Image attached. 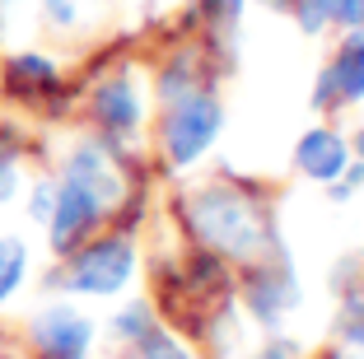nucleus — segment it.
I'll list each match as a JSON object with an SVG mask.
<instances>
[{
    "label": "nucleus",
    "instance_id": "2eb2a0df",
    "mask_svg": "<svg viewBox=\"0 0 364 359\" xmlns=\"http://www.w3.org/2000/svg\"><path fill=\"white\" fill-rule=\"evenodd\" d=\"M145 331H150V308H145V304L127 308V313L117 317V336H127V341H140Z\"/></svg>",
    "mask_w": 364,
    "mask_h": 359
},
{
    "label": "nucleus",
    "instance_id": "ddd939ff",
    "mask_svg": "<svg viewBox=\"0 0 364 359\" xmlns=\"http://www.w3.org/2000/svg\"><path fill=\"white\" fill-rule=\"evenodd\" d=\"M136 345H140V359H192L187 350L178 345V341L168 336V331H159V327H150L145 336L136 341Z\"/></svg>",
    "mask_w": 364,
    "mask_h": 359
},
{
    "label": "nucleus",
    "instance_id": "9b49d317",
    "mask_svg": "<svg viewBox=\"0 0 364 359\" xmlns=\"http://www.w3.org/2000/svg\"><path fill=\"white\" fill-rule=\"evenodd\" d=\"M332 19L350 23V28H364V0H299L304 33H322Z\"/></svg>",
    "mask_w": 364,
    "mask_h": 359
},
{
    "label": "nucleus",
    "instance_id": "0eeeda50",
    "mask_svg": "<svg viewBox=\"0 0 364 359\" xmlns=\"http://www.w3.org/2000/svg\"><path fill=\"white\" fill-rule=\"evenodd\" d=\"M294 164H299V173L313 178V182H336L346 173V164H350V149H346V140L336 136V131L318 127V131H309V136L299 140Z\"/></svg>",
    "mask_w": 364,
    "mask_h": 359
},
{
    "label": "nucleus",
    "instance_id": "5701e85b",
    "mask_svg": "<svg viewBox=\"0 0 364 359\" xmlns=\"http://www.w3.org/2000/svg\"><path fill=\"white\" fill-rule=\"evenodd\" d=\"M346 359H350V355H346Z\"/></svg>",
    "mask_w": 364,
    "mask_h": 359
},
{
    "label": "nucleus",
    "instance_id": "f03ea898",
    "mask_svg": "<svg viewBox=\"0 0 364 359\" xmlns=\"http://www.w3.org/2000/svg\"><path fill=\"white\" fill-rule=\"evenodd\" d=\"M220 122H225V112H220V103L210 94H201V89L182 94L164 117V154H168V164H178V168L196 164L215 145Z\"/></svg>",
    "mask_w": 364,
    "mask_h": 359
},
{
    "label": "nucleus",
    "instance_id": "9d476101",
    "mask_svg": "<svg viewBox=\"0 0 364 359\" xmlns=\"http://www.w3.org/2000/svg\"><path fill=\"white\" fill-rule=\"evenodd\" d=\"M294 299H299V294H294V280H289V275H276V271L257 275L252 289H247V304H252V313H257L262 322H276Z\"/></svg>",
    "mask_w": 364,
    "mask_h": 359
},
{
    "label": "nucleus",
    "instance_id": "aec40b11",
    "mask_svg": "<svg viewBox=\"0 0 364 359\" xmlns=\"http://www.w3.org/2000/svg\"><path fill=\"white\" fill-rule=\"evenodd\" d=\"M47 10H52L56 23H70V5H65V0H47Z\"/></svg>",
    "mask_w": 364,
    "mask_h": 359
},
{
    "label": "nucleus",
    "instance_id": "6e6552de",
    "mask_svg": "<svg viewBox=\"0 0 364 359\" xmlns=\"http://www.w3.org/2000/svg\"><path fill=\"white\" fill-rule=\"evenodd\" d=\"M65 178H75L80 187H89L103 205H112L122 196V178H117V168L107 164V154L98 145H80L75 154H70V164H65Z\"/></svg>",
    "mask_w": 364,
    "mask_h": 359
},
{
    "label": "nucleus",
    "instance_id": "1a4fd4ad",
    "mask_svg": "<svg viewBox=\"0 0 364 359\" xmlns=\"http://www.w3.org/2000/svg\"><path fill=\"white\" fill-rule=\"evenodd\" d=\"M94 117L103 122L107 131H136V122H140V98H136V89L127 85V80H107L103 89L94 94Z\"/></svg>",
    "mask_w": 364,
    "mask_h": 359
},
{
    "label": "nucleus",
    "instance_id": "6ab92c4d",
    "mask_svg": "<svg viewBox=\"0 0 364 359\" xmlns=\"http://www.w3.org/2000/svg\"><path fill=\"white\" fill-rule=\"evenodd\" d=\"M14 187H19V178H14V164H10V159H0V201H10Z\"/></svg>",
    "mask_w": 364,
    "mask_h": 359
},
{
    "label": "nucleus",
    "instance_id": "39448f33",
    "mask_svg": "<svg viewBox=\"0 0 364 359\" xmlns=\"http://www.w3.org/2000/svg\"><path fill=\"white\" fill-rule=\"evenodd\" d=\"M89 341H94V327L75 308H47L33 322V345L43 359H85Z\"/></svg>",
    "mask_w": 364,
    "mask_h": 359
},
{
    "label": "nucleus",
    "instance_id": "20e7f679",
    "mask_svg": "<svg viewBox=\"0 0 364 359\" xmlns=\"http://www.w3.org/2000/svg\"><path fill=\"white\" fill-rule=\"evenodd\" d=\"M103 210L107 205L98 201L94 191L80 187L75 178H65L61 191H56V201H52V215H47V224H52V247L56 252H75V247L85 243V233L103 220Z\"/></svg>",
    "mask_w": 364,
    "mask_h": 359
},
{
    "label": "nucleus",
    "instance_id": "f3484780",
    "mask_svg": "<svg viewBox=\"0 0 364 359\" xmlns=\"http://www.w3.org/2000/svg\"><path fill=\"white\" fill-rule=\"evenodd\" d=\"M341 336L350 341V345H364V299H360V304H350V313H346V327H341Z\"/></svg>",
    "mask_w": 364,
    "mask_h": 359
},
{
    "label": "nucleus",
    "instance_id": "4be33fe9",
    "mask_svg": "<svg viewBox=\"0 0 364 359\" xmlns=\"http://www.w3.org/2000/svg\"><path fill=\"white\" fill-rule=\"evenodd\" d=\"M355 154H360V164H364V131H355Z\"/></svg>",
    "mask_w": 364,
    "mask_h": 359
},
{
    "label": "nucleus",
    "instance_id": "4468645a",
    "mask_svg": "<svg viewBox=\"0 0 364 359\" xmlns=\"http://www.w3.org/2000/svg\"><path fill=\"white\" fill-rule=\"evenodd\" d=\"M10 70H14V85H52L56 80V70H52L47 56H19Z\"/></svg>",
    "mask_w": 364,
    "mask_h": 359
},
{
    "label": "nucleus",
    "instance_id": "f257e3e1",
    "mask_svg": "<svg viewBox=\"0 0 364 359\" xmlns=\"http://www.w3.org/2000/svg\"><path fill=\"white\" fill-rule=\"evenodd\" d=\"M187 220H192L196 238L205 247L225 257H238V262H252L271 247V224L262 215L257 201H247L243 191H229V187H205L192 196L187 205Z\"/></svg>",
    "mask_w": 364,
    "mask_h": 359
},
{
    "label": "nucleus",
    "instance_id": "dca6fc26",
    "mask_svg": "<svg viewBox=\"0 0 364 359\" xmlns=\"http://www.w3.org/2000/svg\"><path fill=\"white\" fill-rule=\"evenodd\" d=\"M201 10L220 23H234L238 14H243V0H201Z\"/></svg>",
    "mask_w": 364,
    "mask_h": 359
},
{
    "label": "nucleus",
    "instance_id": "7ed1b4c3",
    "mask_svg": "<svg viewBox=\"0 0 364 359\" xmlns=\"http://www.w3.org/2000/svg\"><path fill=\"white\" fill-rule=\"evenodd\" d=\"M136 271V247L131 238H103V243L85 247L65 271V285L75 294H117Z\"/></svg>",
    "mask_w": 364,
    "mask_h": 359
},
{
    "label": "nucleus",
    "instance_id": "f8f14e48",
    "mask_svg": "<svg viewBox=\"0 0 364 359\" xmlns=\"http://www.w3.org/2000/svg\"><path fill=\"white\" fill-rule=\"evenodd\" d=\"M23 266H28V252H23L19 238H0V304L19 289L23 280Z\"/></svg>",
    "mask_w": 364,
    "mask_h": 359
},
{
    "label": "nucleus",
    "instance_id": "a211bd4d",
    "mask_svg": "<svg viewBox=\"0 0 364 359\" xmlns=\"http://www.w3.org/2000/svg\"><path fill=\"white\" fill-rule=\"evenodd\" d=\"M52 201H56L52 187H38V191H33V220H47V215H52Z\"/></svg>",
    "mask_w": 364,
    "mask_h": 359
},
{
    "label": "nucleus",
    "instance_id": "423d86ee",
    "mask_svg": "<svg viewBox=\"0 0 364 359\" xmlns=\"http://www.w3.org/2000/svg\"><path fill=\"white\" fill-rule=\"evenodd\" d=\"M364 98V28H350V38L341 43L336 61L322 70L313 103L318 107H336V103H355Z\"/></svg>",
    "mask_w": 364,
    "mask_h": 359
},
{
    "label": "nucleus",
    "instance_id": "412c9836",
    "mask_svg": "<svg viewBox=\"0 0 364 359\" xmlns=\"http://www.w3.org/2000/svg\"><path fill=\"white\" fill-rule=\"evenodd\" d=\"M262 359H294V345H271Z\"/></svg>",
    "mask_w": 364,
    "mask_h": 359
}]
</instances>
